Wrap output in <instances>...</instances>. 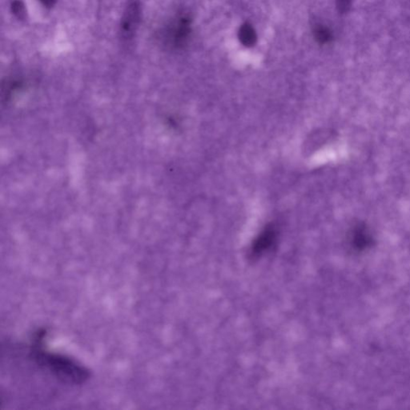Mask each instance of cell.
Returning <instances> with one entry per match:
<instances>
[{
    "instance_id": "obj_10",
    "label": "cell",
    "mask_w": 410,
    "mask_h": 410,
    "mask_svg": "<svg viewBox=\"0 0 410 410\" xmlns=\"http://www.w3.org/2000/svg\"><path fill=\"white\" fill-rule=\"evenodd\" d=\"M39 1L47 8H52L54 7L57 2V0H39Z\"/></svg>"
},
{
    "instance_id": "obj_5",
    "label": "cell",
    "mask_w": 410,
    "mask_h": 410,
    "mask_svg": "<svg viewBox=\"0 0 410 410\" xmlns=\"http://www.w3.org/2000/svg\"><path fill=\"white\" fill-rule=\"evenodd\" d=\"M276 231L272 227L263 231L252 245V252L254 256H261L270 249L276 241Z\"/></svg>"
},
{
    "instance_id": "obj_4",
    "label": "cell",
    "mask_w": 410,
    "mask_h": 410,
    "mask_svg": "<svg viewBox=\"0 0 410 410\" xmlns=\"http://www.w3.org/2000/svg\"><path fill=\"white\" fill-rule=\"evenodd\" d=\"M191 33V19L189 16H181L170 29V38L172 45L176 48H181L185 45Z\"/></svg>"
},
{
    "instance_id": "obj_9",
    "label": "cell",
    "mask_w": 410,
    "mask_h": 410,
    "mask_svg": "<svg viewBox=\"0 0 410 410\" xmlns=\"http://www.w3.org/2000/svg\"><path fill=\"white\" fill-rule=\"evenodd\" d=\"M336 5L340 13H346L351 8L352 0H336Z\"/></svg>"
},
{
    "instance_id": "obj_6",
    "label": "cell",
    "mask_w": 410,
    "mask_h": 410,
    "mask_svg": "<svg viewBox=\"0 0 410 410\" xmlns=\"http://www.w3.org/2000/svg\"><path fill=\"white\" fill-rule=\"evenodd\" d=\"M238 37L245 47L251 48L256 44L257 35L256 30L249 23H245L239 29Z\"/></svg>"
},
{
    "instance_id": "obj_1",
    "label": "cell",
    "mask_w": 410,
    "mask_h": 410,
    "mask_svg": "<svg viewBox=\"0 0 410 410\" xmlns=\"http://www.w3.org/2000/svg\"><path fill=\"white\" fill-rule=\"evenodd\" d=\"M32 356L38 365L48 369L55 378L64 383L82 384L89 378V372L75 360L41 350L33 351Z\"/></svg>"
},
{
    "instance_id": "obj_7",
    "label": "cell",
    "mask_w": 410,
    "mask_h": 410,
    "mask_svg": "<svg viewBox=\"0 0 410 410\" xmlns=\"http://www.w3.org/2000/svg\"><path fill=\"white\" fill-rule=\"evenodd\" d=\"M313 36L320 44H326L332 39V33L329 28L323 25H316L313 28Z\"/></svg>"
},
{
    "instance_id": "obj_8",
    "label": "cell",
    "mask_w": 410,
    "mask_h": 410,
    "mask_svg": "<svg viewBox=\"0 0 410 410\" xmlns=\"http://www.w3.org/2000/svg\"><path fill=\"white\" fill-rule=\"evenodd\" d=\"M11 8L15 17L20 20H25L27 15L26 7L21 0H15L11 2Z\"/></svg>"
},
{
    "instance_id": "obj_2",
    "label": "cell",
    "mask_w": 410,
    "mask_h": 410,
    "mask_svg": "<svg viewBox=\"0 0 410 410\" xmlns=\"http://www.w3.org/2000/svg\"><path fill=\"white\" fill-rule=\"evenodd\" d=\"M141 19V7L139 0H132L124 11L120 23V35L124 40H130L137 33Z\"/></svg>"
},
{
    "instance_id": "obj_3",
    "label": "cell",
    "mask_w": 410,
    "mask_h": 410,
    "mask_svg": "<svg viewBox=\"0 0 410 410\" xmlns=\"http://www.w3.org/2000/svg\"><path fill=\"white\" fill-rule=\"evenodd\" d=\"M350 241L354 249L364 251L371 247L373 237L369 228L365 224H358L354 226L350 232Z\"/></svg>"
}]
</instances>
